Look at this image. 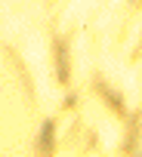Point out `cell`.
<instances>
[{
  "label": "cell",
  "mask_w": 142,
  "mask_h": 157,
  "mask_svg": "<svg viewBox=\"0 0 142 157\" xmlns=\"http://www.w3.org/2000/svg\"><path fill=\"white\" fill-rule=\"evenodd\" d=\"M37 145H40V151H53V145H56V123H53V120H46V123L40 126Z\"/></svg>",
  "instance_id": "6da1fadb"
},
{
  "label": "cell",
  "mask_w": 142,
  "mask_h": 157,
  "mask_svg": "<svg viewBox=\"0 0 142 157\" xmlns=\"http://www.w3.org/2000/svg\"><path fill=\"white\" fill-rule=\"evenodd\" d=\"M56 65H59V80L65 83V80H68V46H65L62 40L56 43Z\"/></svg>",
  "instance_id": "7a4b0ae2"
},
{
  "label": "cell",
  "mask_w": 142,
  "mask_h": 157,
  "mask_svg": "<svg viewBox=\"0 0 142 157\" xmlns=\"http://www.w3.org/2000/svg\"><path fill=\"white\" fill-rule=\"evenodd\" d=\"M96 86H99V93L105 96V102H108V105H111L114 111H124V99H120V93H114V90H108L105 83H96Z\"/></svg>",
  "instance_id": "3957f363"
},
{
  "label": "cell",
  "mask_w": 142,
  "mask_h": 157,
  "mask_svg": "<svg viewBox=\"0 0 142 157\" xmlns=\"http://www.w3.org/2000/svg\"><path fill=\"white\" fill-rule=\"evenodd\" d=\"M136 142H139V120L133 117V120H130V132H127V145H124V151H136Z\"/></svg>",
  "instance_id": "277c9868"
}]
</instances>
